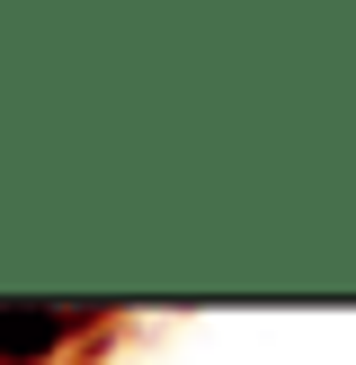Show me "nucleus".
<instances>
[{
  "label": "nucleus",
  "instance_id": "f257e3e1",
  "mask_svg": "<svg viewBox=\"0 0 356 365\" xmlns=\"http://www.w3.org/2000/svg\"><path fill=\"white\" fill-rule=\"evenodd\" d=\"M63 330H71L63 312H0V365H9V356H27V348H53Z\"/></svg>",
  "mask_w": 356,
  "mask_h": 365
}]
</instances>
